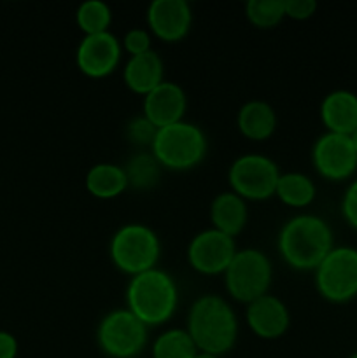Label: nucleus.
<instances>
[{
	"instance_id": "f257e3e1",
	"label": "nucleus",
	"mask_w": 357,
	"mask_h": 358,
	"mask_svg": "<svg viewBox=\"0 0 357 358\" xmlns=\"http://www.w3.org/2000/svg\"><path fill=\"white\" fill-rule=\"evenodd\" d=\"M276 247L287 266L298 271H315L335 248L332 231L321 217L303 213L284 224L276 238Z\"/></svg>"
},
{
	"instance_id": "f03ea898",
	"label": "nucleus",
	"mask_w": 357,
	"mask_h": 358,
	"mask_svg": "<svg viewBox=\"0 0 357 358\" xmlns=\"http://www.w3.org/2000/svg\"><path fill=\"white\" fill-rule=\"evenodd\" d=\"M186 331L200 353L223 357L231 352L237 343V315L223 297L206 294L192 303Z\"/></svg>"
},
{
	"instance_id": "7ed1b4c3",
	"label": "nucleus",
	"mask_w": 357,
	"mask_h": 358,
	"mask_svg": "<svg viewBox=\"0 0 357 358\" xmlns=\"http://www.w3.org/2000/svg\"><path fill=\"white\" fill-rule=\"evenodd\" d=\"M177 303V283L160 268L132 276L126 287V310L147 327L167 324L174 317Z\"/></svg>"
},
{
	"instance_id": "20e7f679",
	"label": "nucleus",
	"mask_w": 357,
	"mask_h": 358,
	"mask_svg": "<svg viewBox=\"0 0 357 358\" xmlns=\"http://www.w3.org/2000/svg\"><path fill=\"white\" fill-rule=\"evenodd\" d=\"M108 255L119 271L136 276L156 268L161 255L160 238L146 224H125L111 238Z\"/></svg>"
},
{
	"instance_id": "39448f33",
	"label": "nucleus",
	"mask_w": 357,
	"mask_h": 358,
	"mask_svg": "<svg viewBox=\"0 0 357 358\" xmlns=\"http://www.w3.org/2000/svg\"><path fill=\"white\" fill-rule=\"evenodd\" d=\"M206 136L192 122H175L158 129L150 152L167 170L184 171L198 166L206 154Z\"/></svg>"
},
{
	"instance_id": "423d86ee",
	"label": "nucleus",
	"mask_w": 357,
	"mask_h": 358,
	"mask_svg": "<svg viewBox=\"0 0 357 358\" xmlns=\"http://www.w3.org/2000/svg\"><path fill=\"white\" fill-rule=\"evenodd\" d=\"M273 278L272 261L258 248L237 250L233 261L224 271L226 290L234 301L248 304L268 294Z\"/></svg>"
},
{
	"instance_id": "0eeeda50",
	"label": "nucleus",
	"mask_w": 357,
	"mask_h": 358,
	"mask_svg": "<svg viewBox=\"0 0 357 358\" xmlns=\"http://www.w3.org/2000/svg\"><path fill=\"white\" fill-rule=\"evenodd\" d=\"M147 325L126 308L105 315L97 329L102 353L111 358H136L147 345Z\"/></svg>"
},
{
	"instance_id": "6e6552de",
	"label": "nucleus",
	"mask_w": 357,
	"mask_h": 358,
	"mask_svg": "<svg viewBox=\"0 0 357 358\" xmlns=\"http://www.w3.org/2000/svg\"><path fill=\"white\" fill-rule=\"evenodd\" d=\"M280 170L265 154H241L231 163L227 182L234 194L245 201H265L275 196Z\"/></svg>"
},
{
	"instance_id": "1a4fd4ad",
	"label": "nucleus",
	"mask_w": 357,
	"mask_h": 358,
	"mask_svg": "<svg viewBox=\"0 0 357 358\" xmlns=\"http://www.w3.org/2000/svg\"><path fill=\"white\" fill-rule=\"evenodd\" d=\"M315 287L329 303H346L357 296V250L335 247L315 269Z\"/></svg>"
},
{
	"instance_id": "9d476101",
	"label": "nucleus",
	"mask_w": 357,
	"mask_h": 358,
	"mask_svg": "<svg viewBox=\"0 0 357 358\" xmlns=\"http://www.w3.org/2000/svg\"><path fill=\"white\" fill-rule=\"evenodd\" d=\"M312 163L322 178L342 182L357 170V152L350 136L326 131L312 149Z\"/></svg>"
},
{
	"instance_id": "9b49d317",
	"label": "nucleus",
	"mask_w": 357,
	"mask_h": 358,
	"mask_svg": "<svg viewBox=\"0 0 357 358\" xmlns=\"http://www.w3.org/2000/svg\"><path fill=\"white\" fill-rule=\"evenodd\" d=\"M234 254H237L234 238L214 227L196 234L188 247L189 266L200 275L206 276L224 275Z\"/></svg>"
},
{
	"instance_id": "f8f14e48",
	"label": "nucleus",
	"mask_w": 357,
	"mask_h": 358,
	"mask_svg": "<svg viewBox=\"0 0 357 358\" xmlns=\"http://www.w3.org/2000/svg\"><path fill=\"white\" fill-rule=\"evenodd\" d=\"M122 45L114 34L104 31L84 35L76 51V63L80 73L91 79H104L118 69L121 62Z\"/></svg>"
},
{
	"instance_id": "ddd939ff",
	"label": "nucleus",
	"mask_w": 357,
	"mask_h": 358,
	"mask_svg": "<svg viewBox=\"0 0 357 358\" xmlns=\"http://www.w3.org/2000/svg\"><path fill=\"white\" fill-rule=\"evenodd\" d=\"M150 34L164 42H178L189 34L192 23L191 6L186 0H154L147 7Z\"/></svg>"
},
{
	"instance_id": "4468645a",
	"label": "nucleus",
	"mask_w": 357,
	"mask_h": 358,
	"mask_svg": "<svg viewBox=\"0 0 357 358\" xmlns=\"http://www.w3.org/2000/svg\"><path fill=\"white\" fill-rule=\"evenodd\" d=\"M188 98L177 83L163 80L150 93L144 96L142 115L149 119L158 129L184 121Z\"/></svg>"
},
{
	"instance_id": "2eb2a0df",
	"label": "nucleus",
	"mask_w": 357,
	"mask_h": 358,
	"mask_svg": "<svg viewBox=\"0 0 357 358\" xmlns=\"http://www.w3.org/2000/svg\"><path fill=\"white\" fill-rule=\"evenodd\" d=\"M245 318L258 338L279 339L290 327V313L286 304L272 294H265L259 299L247 304Z\"/></svg>"
},
{
	"instance_id": "dca6fc26",
	"label": "nucleus",
	"mask_w": 357,
	"mask_h": 358,
	"mask_svg": "<svg viewBox=\"0 0 357 358\" xmlns=\"http://www.w3.org/2000/svg\"><path fill=\"white\" fill-rule=\"evenodd\" d=\"M322 124L329 133L350 136L357 129V94L346 90H336L321 101Z\"/></svg>"
},
{
	"instance_id": "f3484780",
	"label": "nucleus",
	"mask_w": 357,
	"mask_h": 358,
	"mask_svg": "<svg viewBox=\"0 0 357 358\" xmlns=\"http://www.w3.org/2000/svg\"><path fill=\"white\" fill-rule=\"evenodd\" d=\"M122 80L135 94L146 96L164 80V65L156 51H147L139 56H130L122 69Z\"/></svg>"
},
{
	"instance_id": "a211bd4d",
	"label": "nucleus",
	"mask_w": 357,
	"mask_h": 358,
	"mask_svg": "<svg viewBox=\"0 0 357 358\" xmlns=\"http://www.w3.org/2000/svg\"><path fill=\"white\" fill-rule=\"evenodd\" d=\"M247 201L233 191L220 192L210 205V220L214 229L234 238L247 226Z\"/></svg>"
},
{
	"instance_id": "6ab92c4d",
	"label": "nucleus",
	"mask_w": 357,
	"mask_h": 358,
	"mask_svg": "<svg viewBox=\"0 0 357 358\" xmlns=\"http://www.w3.org/2000/svg\"><path fill=\"white\" fill-rule=\"evenodd\" d=\"M276 112L262 100H251L238 110L237 124L241 135L254 142L268 140L276 129Z\"/></svg>"
},
{
	"instance_id": "aec40b11",
	"label": "nucleus",
	"mask_w": 357,
	"mask_h": 358,
	"mask_svg": "<svg viewBox=\"0 0 357 358\" xmlns=\"http://www.w3.org/2000/svg\"><path fill=\"white\" fill-rule=\"evenodd\" d=\"M86 189L98 199H114L128 189L125 168L112 163H98L86 173Z\"/></svg>"
},
{
	"instance_id": "412c9836",
	"label": "nucleus",
	"mask_w": 357,
	"mask_h": 358,
	"mask_svg": "<svg viewBox=\"0 0 357 358\" xmlns=\"http://www.w3.org/2000/svg\"><path fill=\"white\" fill-rule=\"evenodd\" d=\"M317 189L310 177L300 171L280 173L275 196L290 208H307L315 199Z\"/></svg>"
},
{
	"instance_id": "4be33fe9",
	"label": "nucleus",
	"mask_w": 357,
	"mask_h": 358,
	"mask_svg": "<svg viewBox=\"0 0 357 358\" xmlns=\"http://www.w3.org/2000/svg\"><path fill=\"white\" fill-rule=\"evenodd\" d=\"M153 358H195L198 348L186 329H168L153 341Z\"/></svg>"
},
{
	"instance_id": "5701e85b",
	"label": "nucleus",
	"mask_w": 357,
	"mask_h": 358,
	"mask_svg": "<svg viewBox=\"0 0 357 358\" xmlns=\"http://www.w3.org/2000/svg\"><path fill=\"white\" fill-rule=\"evenodd\" d=\"M122 168H125L126 178H128V187L136 189V191L153 189L160 182L161 170H163L153 152L135 154Z\"/></svg>"
},
{
	"instance_id": "b1692460",
	"label": "nucleus",
	"mask_w": 357,
	"mask_h": 358,
	"mask_svg": "<svg viewBox=\"0 0 357 358\" xmlns=\"http://www.w3.org/2000/svg\"><path fill=\"white\" fill-rule=\"evenodd\" d=\"M76 21L84 35L104 34L112 23V9L102 0H86L77 7Z\"/></svg>"
},
{
	"instance_id": "393cba45",
	"label": "nucleus",
	"mask_w": 357,
	"mask_h": 358,
	"mask_svg": "<svg viewBox=\"0 0 357 358\" xmlns=\"http://www.w3.org/2000/svg\"><path fill=\"white\" fill-rule=\"evenodd\" d=\"M245 16L254 27L262 30L276 27L286 17L284 0H248L245 3Z\"/></svg>"
},
{
	"instance_id": "a878e982",
	"label": "nucleus",
	"mask_w": 357,
	"mask_h": 358,
	"mask_svg": "<svg viewBox=\"0 0 357 358\" xmlns=\"http://www.w3.org/2000/svg\"><path fill=\"white\" fill-rule=\"evenodd\" d=\"M125 135L132 145L146 149V147H153L158 135V128L149 121V119H146L144 115H139V117H133L132 121L126 124Z\"/></svg>"
},
{
	"instance_id": "bb28decb",
	"label": "nucleus",
	"mask_w": 357,
	"mask_h": 358,
	"mask_svg": "<svg viewBox=\"0 0 357 358\" xmlns=\"http://www.w3.org/2000/svg\"><path fill=\"white\" fill-rule=\"evenodd\" d=\"M150 41L153 38H150L149 30H146V28H132L125 34L121 45L130 56H139L153 49L150 48Z\"/></svg>"
},
{
	"instance_id": "cd10ccee",
	"label": "nucleus",
	"mask_w": 357,
	"mask_h": 358,
	"mask_svg": "<svg viewBox=\"0 0 357 358\" xmlns=\"http://www.w3.org/2000/svg\"><path fill=\"white\" fill-rule=\"evenodd\" d=\"M284 7H286V17L304 21L314 16L317 10V2L315 0H284Z\"/></svg>"
},
{
	"instance_id": "c85d7f7f",
	"label": "nucleus",
	"mask_w": 357,
	"mask_h": 358,
	"mask_svg": "<svg viewBox=\"0 0 357 358\" xmlns=\"http://www.w3.org/2000/svg\"><path fill=\"white\" fill-rule=\"evenodd\" d=\"M342 213L343 219H345L354 229H357V178L354 182H350L345 194H343Z\"/></svg>"
},
{
	"instance_id": "c756f323",
	"label": "nucleus",
	"mask_w": 357,
	"mask_h": 358,
	"mask_svg": "<svg viewBox=\"0 0 357 358\" xmlns=\"http://www.w3.org/2000/svg\"><path fill=\"white\" fill-rule=\"evenodd\" d=\"M18 357V339L10 332L0 331V358Z\"/></svg>"
},
{
	"instance_id": "7c9ffc66",
	"label": "nucleus",
	"mask_w": 357,
	"mask_h": 358,
	"mask_svg": "<svg viewBox=\"0 0 357 358\" xmlns=\"http://www.w3.org/2000/svg\"><path fill=\"white\" fill-rule=\"evenodd\" d=\"M350 140H352V143H354V149H356V152H357V129H356V131L352 133V135H350Z\"/></svg>"
},
{
	"instance_id": "2f4dec72",
	"label": "nucleus",
	"mask_w": 357,
	"mask_h": 358,
	"mask_svg": "<svg viewBox=\"0 0 357 358\" xmlns=\"http://www.w3.org/2000/svg\"><path fill=\"white\" fill-rule=\"evenodd\" d=\"M195 358H220V357H216V355H209V353H198Z\"/></svg>"
},
{
	"instance_id": "473e14b6",
	"label": "nucleus",
	"mask_w": 357,
	"mask_h": 358,
	"mask_svg": "<svg viewBox=\"0 0 357 358\" xmlns=\"http://www.w3.org/2000/svg\"><path fill=\"white\" fill-rule=\"evenodd\" d=\"M349 358H357V352H356V353H354V355H350Z\"/></svg>"
}]
</instances>
